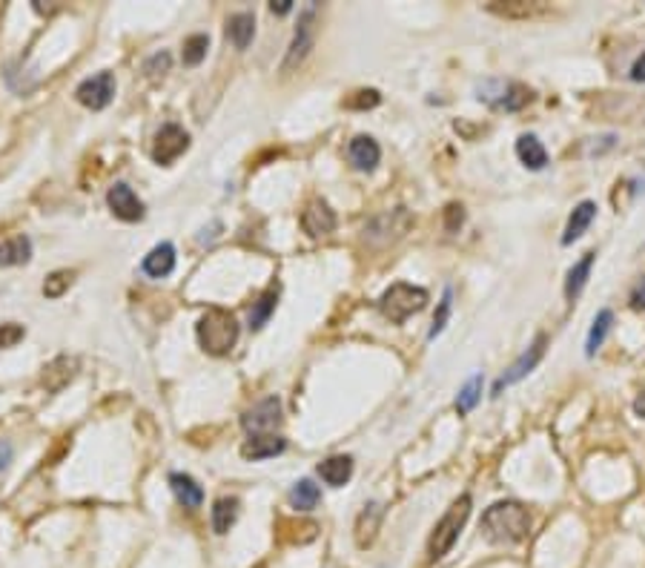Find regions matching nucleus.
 <instances>
[{
	"instance_id": "1",
	"label": "nucleus",
	"mask_w": 645,
	"mask_h": 568,
	"mask_svg": "<svg viewBox=\"0 0 645 568\" xmlns=\"http://www.w3.org/2000/svg\"><path fill=\"white\" fill-rule=\"evenodd\" d=\"M479 531L487 543L494 545H514L519 540L528 537L531 531V514L522 503H514V499H502V503H494L482 514Z\"/></svg>"
},
{
	"instance_id": "14",
	"label": "nucleus",
	"mask_w": 645,
	"mask_h": 568,
	"mask_svg": "<svg viewBox=\"0 0 645 568\" xmlns=\"http://www.w3.org/2000/svg\"><path fill=\"white\" fill-rule=\"evenodd\" d=\"M347 159H351V164L356 169L368 172V169H373L379 164L381 149H379V144L373 141L371 135H356L353 141H351V147H347Z\"/></svg>"
},
{
	"instance_id": "10",
	"label": "nucleus",
	"mask_w": 645,
	"mask_h": 568,
	"mask_svg": "<svg viewBox=\"0 0 645 568\" xmlns=\"http://www.w3.org/2000/svg\"><path fill=\"white\" fill-rule=\"evenodd\" d=\"M313 21H316V9L310 6V9L299 17V26H295L290 52H287V58H284V69L299 66V63L310 55V49H313V34H316V26H313Z\"/></svg>"
},
{
	"instance_id": "19",
	"label": "nucleus",
	"mask_w": 645,
	"mask_h": 568,
	"mask_svg": "<svg viewBox=\"0 0 645 568\" xmlns=\"http://www.w3.org/2000/svg\"><path fill=\"white\" fill-rule=\"evenodd\" d=\"M597 216V204L594 201H582L573 207V213L568 218V227H565V236H563V245H573L585 230H588V224L594 221Z\"/></svg>"
},
{
	"instance_id": "27",
	"label": "nucleus",
	"mask_w": 645,
	"mask_h": 568,
	"mask_svg": "<svg viewBox=\"0 0 645 568\" xmlns=\"http://www.w3.org/2000/svg\"><path fill=\"white\" fill-rule=\"evenodd\" d=\"M207 49H210V34H204V32L189 34V38L184 41V63L198 66L207 58Z\"/></svg>"
},
{
	"instance_id": "6",
	"label": "nucleus",
	"mask_w": 645,
	"mask_h": 568,
	"mask_svg": "<svg viewBox=\"0 0 645 568\" xmlns=\"http://www.w3.org/2000/svg\"><path fill=\"white\" fill-rule=\"evenodd\" d=\"M545 348H548V336L545 333H539L534 342H531V348L525 351V353H522L516 361H514V365L508 368V371H505L499 379H496V385H494V396H499L505 388H511V385H516L519 382V379H525L536 365H539V361H543V356H545Z\"/></svg>"
},
{
	"instance_id": "39",
	"label": "nucleus",
	"mask_w": 645,
	"mask_h": 568,
	"mask_svg": "<svg viewBox=\"0 0 645 568\" xmlns=\"http://www.w3.org/2000/svg\"><path fill=\"white\" fill-rule=\"evenodd\" d=\"M9 454H12V448H9V442H4V448H0V471L9 465Z\"/></svg>"
},
{
	"instance_id": "40",
	"label": "nucleus",
	"mask_w": 645,
	"mask_h": 568,
	"mask_svg": "<svg viewBox=\"0 0 645 568\" xmlns=\"http://www.w3.org/2000/svg\"><path fill=\"white\" fill-rule=\"evenodd\" d=\"M634 410L640 413V417H645V385H642V390H640V396H637V402H634Z\"/></svg>"
},
{
	"instance_id": "32",
	"label": "nucleus",
	"mask_w": 645,
	"mask_h": 568,
	"mask_svg": "<svg viewBox=\"0 0 645 568\" xmlns=\"http://www.w3.org/2000/svg\"><path fill=\"white\" fill-rule=\"evenodd\" d=\"M450 299H453V293H450V290H445V296H442V302H439V313L433 316V324H430V333H428V339H436V336H439V333L445 331V324H448V313H450Z\"/></svg>"
},
{
	"instance_id": "37",
	"label": "nucleus",
	"mask_w": 645,
	"mask_h": 568,
	"mask_svg": "<svg viewBox=\"0 0 645 568\" xmlns=\"http://www.w3.org/2000/svg\"><path fill=\"white\" fill-rule=\"evenodd\" d=\"M631 78L634 81H645V52H642V55L634 61V66H631Z\"/></svg>"
},
{
	"instance_id": "5",
	"label": "nucleus",
	"mask_w": 645,
	"mask_h": 568,
	"mask_svg": "<svg viewBox=\"0 0 645 568\" xmlns=\"http://www.w3.org/2000/svg\"><path fill=\"white\" fill-rule=\"evenodd\" d=\"M187 149H189V132L178 124H164L159 132H155L152 161L161 167H169V164H176Z\"/></svg>"
},
{
	"instance_id": "15",
	"label": "nucleus",
	"mask_w": 645,
	"mask_h": 568,
	"mask_svg": "<svg viewBox=\"0 0 645 568\" xmlns=\"http://www.w3.org/2000/svg\"><path fill=\"white\" fill-rule=\"evenodd\" d=\"M319 477L327 482V486L342 488V486H347V482H351V477H353V459L344 457V454L327 457V459L319 465Z\"/></svg>"
},
{
	"instance_id": "3",
	"label": "nucleus",
	"mask_w": 645,
	"mask_h": 568,
	"mask_svg": "<svg viewBox=\"0 0 645 568\" xmlns=\"http://www.w3.org/2000/svg\"><path fill=\"white\" fill-rule=\"evenodd\" d=\"M467 516H470V496L462 494L457 503H453L448 508V514L442 516L439 523H436L433 534H430V543H428V557L436 563V560H442L448 551L453 548V543L459 540V534L467 523Z\"/></svg>"
},
{
	"instance_id": "18",
	"label": "nucleus",
	"mask_w": 645,
	"mask_h": 568,
	"mask_svg": "<svg viewBox=\"0 0 645 568\" xmlns=\"http://www.w3.org/2000/svg\"><path fill=\"white\" fill-rule=\"evenodd\" d=\"M226 38L233 41L236 49H247L255 38V17L250 12H238L226 21Z\"/></svg>"
},
{
	"instance_id": "16",
	"label": "nucleus",
	"mask_w": 645,
	"mask_h": 568,
	"mask_svg": "<svg viewBox=\"0 0 645 568\" xmlns=\"http://www.w3.org/2000/svg\"><path fill=\"white\" fill-rule=\"evenodd\" d=\"M169 488L184 508H201L204 488L189 474H169Z\"/></svg>"
},
{
	"instance_id": "26",
	"label": "nucleus",
	"mask_w": 645,
	"mask_h": 568,
	"mask_svg": "<svg viewBox=\"0 0 645 568\" xmlns=\"http://www.w3.org/2000/svg\"><path fill=\"white\" fill-rule=\"evenodd\" d=\"M611 324H614V313H611V310H600L597 319H594V324H591V331H588V342H585V353H588V356L597 353V348L605 342L608 331H611Z\"/></svg>"
},
{
	"instance_id": "4",
	"label": "nucleus",
	"mask_w": 645,
	"mask_h": 568,
	"mask_svg": "<svg viewBox=\"0 0 645 568\" xmlns=\"http://www.w3.org/2000/svg\"><path fill=\"white\" fill-rule=\"evenodd\" d=\"M428 304V290L408 284V282H399L390 290H385V296L379 299V310L385 313L393 324H402L408 322L413 313H419Z\"/></svg>"
},
{
	"instance_id": "17",
	"label": "nucleus",
	"mask_w": 645,
	"mask_h": 568,
	"mask_svg": "<svg viewBox=\"0 0 645 568\" xmlns=\"http://www.w3.org/2000/svg\"><path fill=\"white\" fill-rule=\"evenodd\" d=\"M381 516H385V508H381L379 503L364 505V511L359 514V523H356V543H359V548H368L376 540Z\"/></svg>"
},
{
	"instance_id": "9",
	"label": "nucleus",
	"mask_w": 645,
	"mask_h": 568,
	"mask_svg": "<svg viewBox=\"0 0 645 568\" xmlns=\"http://www.w3.org/2000/svg\"><path fill=\"white\" fill-rule=\"evenodd\" d=\"M107 204H110V210L115 218L120 221H141L144 218V201L135 196V189L124 181H118L110 187V193H107Z\"/></svg>"
},
{
	"instance_id": "13",
	"label": "nucleus",
	"mask_w": 645,
	"mask_h": 568,
	"mask_svg": "<svg viewBox=\"0 0 645 568\" xmlns=\"http://www.w3.org/2000/svg\"><path fill=\"white\" fill-rule=\"evenodd\" d=\"M287 448L284 437H275V434H255L247 442L241 445V457L244 459H270L278 457Z\"/></svg>"
},
{
	"instance_id": "12",
	"label": "nucleus",
	"mask_w": 645,
	"mask_h": 568,
	"mask_svg": "<svg viewBox=\"0 0 645 568\" xmlns=\"http://www.w3.org/2000/svg\"><path fill=\"white\" fill-rule=\"evenodd\" d=\"M141 270L149 275V279H167V275L176 270V247L169 241H161L155 245L141 262Z\"/></svg>"
},
{
	"instance_id": "36",
	"label": "nucleus",
	"mask_w": 645,
	"mask_h": 568,
	"mask_svg": "<svg viewBox=\"0 0 645 568\" xmlns=\"http://www.w3.org/2000/svg\"><path fill=\"white\" fill-rule=\"evenodd\" d=\"M631 304L634 307H645V275L637 282V287L631 290Z\"/></svg>"
},
{
	"instance_id": "25",
	"label": "nucleus",
	"mask_w": 645,
	"mask_h": 568,
	"mask_svg": "<svg viewBox=\"0 0 645 568\" xmlns=\"http://www.w3.org/2000/svg\"><path fill=\"white\" fill-rule=\"evenodd\" d=\"M275 304H278V287H267L258 296V302L253 304V310H250V327H253V331H261V327L270 322Z\"/></svg>"
},
{
	"instance_id": "11",
	"label": "nucleus",
	"mask_w": 645,
	"mask_h": 568,
	"mask_svg": "<svg viewBox=\"0 0 645 568\" xmlns=\"http://www.w3.org/2000/svg\"><path fill=\"white\" fill-rule=\"evenodd\" d=\"M302 227L307 236L313 238H322L327 233H333L336 230V213L330 210V204L316 198V201H310L304 207V213H302Z\"/></svg>"
},
{
	"instance_id": "31",
	"label": "nucleus",
	"mask_w": 645,
	"mask_h": 568,
	"mask_svg": "<svg viewBox=\"0 0 645 568\" xmlns=\"http://www.w3.org/2000/svg\"><path fill=\"white\" fill-rule=\"evenodd\" d=\"M379 101H381V95L376 90H359L344 101V107L347 110H373V107H379Z\"/></svg>"
},
{
	"instance_id": "21",
	"label": "nucleus",
	"mask_w": 645,
	"mask_h": 568,
	"mask_svg": "<svg viewBox=\"0 0 645 568\" xmlns=\"http://www.w3.org/2000/svg\"><path fill=\"white\" fill-rule=\"evenodd\" d=\"M516 155L528 169H545V164H548V152H545L543 144H539L536 135H519Z\"/></svg>"
},
{
	"instance_id": "29",
	"label": "nucleus",
	"mask_w": 645,
	"mask_h": 568,
	"mask_svg": "<svg viewBox=\"0 0 645 568\" xmlns=\"http://www.w3.org/2000/svg\"><path fill=\"white\" fill-rule=\"evenodd\" d=\"M528 101H531V90H528V86H522V83H511V86H508V95H505L499 103H502L505 110L516 112V110L525 107Z\"/></svg>"
},
{
	"instance_id": "2",
	"label": "nucleus",
	"mask_w": 645,
	"mask_h": 568,
	"mask_svg": "<svg viewBox=\"0 0 645 568\" xmlns=\"http://www.w3.org/2000/svg\"><path fill=\"white\" fill-rule=\"evenodd\" d=\"M198 342L201 348L210 353V356H226L238 342V319L230 313V310H221V307H210L207 313L198 319Z\"/></svg>"
},
{
	"instance_id": "30",
	"label": "nucleus",
	"mask_w": 645,
	"mask_h": 568,
	"mask_svg": "<svg viewBox=\"0 0 645 568\" xmlns=\"http://www.w3.org/2000/svg\"><path fill=\"white\" fill-rule=\"evenodd\" d=\"M72 284V273L69 270H58V273H52L49 279H46V284H43V296H49V299H58L61 293Z\"/></svg>"
},
{
	"instance_id": "8",
	"label": "nucleus",
	"mask_w": 645,
	"mask_h": 568,
	"mask_svg": "<svg viewBox=\"0 0 645 568\" xmlns=\"http://www.w3.org/2000/svg\"><path fill=\"white\" fill-rule=\"evenodd\" d=\"M241 425L250 430V437L270 434V430H275V425H282V400H278V396L261 400L258 405H253L247 413H244Z\"/></svg>"
},
{
	"instance_id": "34",
	"label": "nucleus",
	"mask_w": 645,
	"mask_h": 568,
	"mask_svg": "<svg viewBox=\"0 0 645 568\" xmlns=\"http://www.w3.org/2000/svg\"><path fill=\"white\" fill-rule=\"evenodd\" d=\"M462 221H465V210H462L459 204H450L448 210H445V230L457 233L462 227Z\"/></svg>"
},
{
	"instance_id": "38",
	"label": "nucleus",
	"mask_w": 645,
	"mask_h": 568,
	"mask_svg": "<svg viewBox=\"0 0 645 568\" xmlns=\"http://www.w3.org/2000/svg\"><path fill=\"white\" fill-rule=\"evenodd\" d=\"M270 9H273L275 14H287V12L293 9V0H273Z\"/></svg>"
},
{
	"instance_id": "23",
	"label": "nucleus",
	"mask_w": 645,
	"mask_h": 568,
	"mask_svg": "<svg viewBox=\"0 0 645 568\" xmlns=\"http://www.w3.org/2000/svg\"><path fill=\"white\" fill-rule=\"evenodd\" d=\"M591 267H594V253H585L577 265L571 267L568 273V279H565V299L573 302L582 293L585 282H588V275H591Z\"/></svg>"
},
{
	"instance_id": "35",
	"label": "nucleus",
	"mask_w": 645,
	"mask_h": 568,
	"mask_svg": "<svg viewBox=\"0 0 645 568\" xmlns=\"http://www.w3.org/2000/svg\"><path fill=\"white\" fill-rule=\"evenodd\" d=\"M155 66H161V72H167V69H169V55H167V52H159V55H152L147 61V72H152Z\"/></svg>"
},
{
	"instance_id": "22",
	"label": "nucleus",
	"mask_w": 645,
	"mask_h": 568,
	"mask_svg": "<svg viewBox=\"0 0 645 568\" xmlns=\"http://www.w3.org/2000/svg\"><path fill=\"white\" fill-rule=\"evenodd\" d=\"M322 503V491L313 479H299L290 491V505L295 511H313Z\"/></svg>"
},
{
	"instance_id": "33",
	"label": "nucleus",
	"mask_w": 645,
	"mask_h": 568,
	"mask_svg": "<svg viewBox=\"0 0 645 568\" xmlns=\"http://www.w3.org/2000/svg\"><path fill=\"white\" fill-rule=\"evenodd\" d=\"M24 336H26V331L21 324H14V322L0 324V348H14Z\"/></svg>"
},
{
	"instance_id": "28",
	"label": "nucleus",
	"mask_w": 645,
	"mask_h": 568,
	"mask_svg": "<svg viewBox=\"0 0 645 568\" xmlns=\"http://www.w3.org/2000/svg\"><path fill=\"white\" fill-rule=\"evenodd\" d=\"M482 400V376L477 373V376H470L467 382H465V388L459 390V396H457V410L459 413H470L477 408V402Z\"/></svg>"
},
{
	"instance_id": "20",
	"label": "nucleus",
	"mask_w": 645,
	"mask_h": 568,
	"mask_svg": "<svg viewBox=\"0 0 645 568\" xmlns=\"http://www.w3.org/2000/svg\"><path fill=\"white\" fill-rule=\"evenodd\" d=\"M29 258H32V241L26 236H12L0 241V267L26 265Z\"/></svg>"
},
{
	"instance_id": "7",
	"label": "nucleus",
	"mask_w": 645,
	"mask_h": 568,
	"mask_svg": "<svg viewBox=\"0 0 645 568\" xmlns=\"http://www.w3.org/2000/svg\"><path fill=\"white\" fill-rule=\"evenodd\" d=\"M78 103H83L86 110H107L115 98V75L112 72H98L92 78H86L78 83L75 90Z\"/></svg>"
},
{
	"instance_id": "24",
	"label": "nucleus",
	"mask_w": 645,
	"mask_h": 568,
	"mask_svg": "<svg viewBox=\"0 0 645 568\" xmlns=\"http://www.w3.org/2000/svg\"><path fill=\"white\" fill-rule=\"evenodd\" d=\"M238 520V499L236 496H221L213 503V531L226 534Z\"/></svg>"
}]
</instances>
